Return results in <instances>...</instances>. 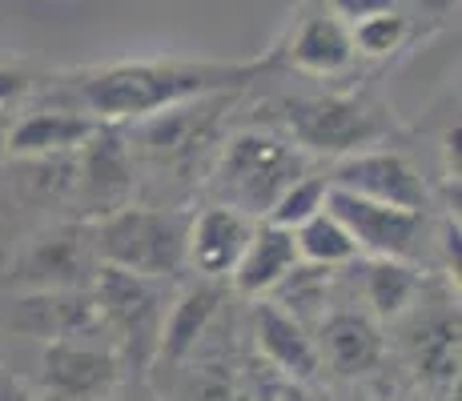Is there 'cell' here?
<instances>
[{"mask_svg":"<svg viewBox=\"0 0 462 401\" xmlns=\"http://www.w3.org/2000/svg\"><path fill=\"white\" fill-rule=\"evenodd\" d=\"M265 68L270 60H117L60 77V93L97 124H129L201 96L242 93Z\"/></svg>","mask_w":462,"mask_h":401,"instance_id":"obj_1","label":"cell"},{"mask_svg":"<svg viewBox=\"0 0 462 401\" xmlns=\"http://www.w3.org/2000/svg\"><path fill=\"white\" fill-rule=\"evenodd\" d=\"M310 173L306 153L290 137L265 129H242L221 141L217 160L209 169V193L213 205L237 209L254 221H265L273 201Z\"/></svg>","mask_w":462,"mask_h":401,"instance_id":"obj_2","label":"cell"},{"mask_svg":"<svg viewBox=\"0 0 462 401\" xmlns=\"http://www.w3.org/2000/svg\"><path fill=\"white\" fill-rule=\"evenodd\" d=\"M185 233H189V217L181 213L121 205V209L105 213L93 249L109 269L165 281L185 269Z\"/></svg>","mask_w":462,"mask_h":401,"instance_id":"obj_3","label":"cell"},{"mask_svg":"<svg viewBox=\"0 0 462 401\" xmlns=\"http://www.w3.org/2000/svg\"><path fill=\"white\" fill-rule=\"evenodd\" d=\"M282 121L290 129V141L301 153L318 157H350L378 145L386 137L390 121L378 105L354 93H326V96H294L282 105Z\"/></svg>","mask_w":462,"mask_h":401,"instance_id":"obj_4","label":"cell"},{"mask_svg":"<svg viewBox=\"0 0 462 401\" xmlns=\"http://www.w3.org/2000/svg\"><path fill=\"white\" fill-rule=\"evenodd\" d=\"M93 305L97 317H101V329H113L125 358L137 369H145L157 358V342H162V325L169 309L162 281L101 265L93 278Z\"/></svg>","mask_w":462,"mask_h":401,"instance_id":"obj_5","label":"cell"},{"mask_svg":"<svg viewBox=\"0 0 462 401\" xmlns=\"http://www.w3.org/2000/svg\"><path fill=\"white\" fill-rule=\"evenodd\" d=\"M326 209L342 221V229L350 233L358 257H382V261H411L422 249L426 237V213L414 209H394V205H378L354 193L330 189Z\"/></svg>","mask_w":462,"mask_h":401,"instance_id":"obj_6","label":"cell"},{"mask_svg":"<svg viewBox=\"0 0 462 401\" xmlns=\"http://www.w3.org/2000/svg\"><path fill=\"white\" fill-rule=\"evenodd\" d=\"M88 337V333H85ZM85 337H57L41 353L44 401H109L121 381V358Z\"/></svg>","mask_w":462,"mask_h":401,"instance_id":"obj_7","label":"cell"},{"mask_svg":"<svg viewBox=\"0 0 462 401\" xmlns=\"http://www.w3.org/2000/svg\"><path fill=\"white\" fill-rule=\"evenodd\" d=\"M330 189L354 193L378 205H394V209H426V185L419 177V169L406 157L390 153V149H362V153L342 157L337 165L326 173Z\"/></svg>","mask_w":462,"mask_h":401,"instance_id":"obj_8","label":"cell"},{"mask_svg":"<svg viewBox=\"0 0 462 401\" xmlns=\"http://www.w3.org/2000/svg\"><path fill=\"white\" fill-rule=\"evenodd\" d=\"M226 105H234V93L201 96V101L177 105V109H165V113H157V117H149L137 137L141 153L149 160H157V165H185V160H193L209 145Z\"/></svg>","mask_w":462,"mask_h":401,"instance_id":"obj_9","label":"cell"},{"mask_svg":"<svg viewBox=\"0 0 462 401\" xmlns=\"http://www.w3.org/2000/svg\"><path fill=\"white\" fill-rule=\"evenodd\" d=\"M314 350H318L322 369L330 365L337 378H366L386 358V337H382L378 321L370 314L334 309V314L318 317Z\"/></svg>","mask_w":462,"mask_h":401,"instance_id":"obj_10","label":"cell"},{"mask_svg":"<svg viewBox=\"0 0 462 401\" xmlns=\"http://www.w3.org/2000/svg\"><path fill=\"white\" fill-rule=\"evenodd\" d=\"M250 325H254L250 333H254V345H257V358L265 361V369L282 373V378L298 381V386L301 381H314L318 373H322L314 337H310V329L301 325L294 314H286L282 305L257 297Z\"/></svg>","mask_w":462,"mask_h":401,"instance_id":"obj_11","label":"cell"},{"mask_svg":"<svg viewBox=\"0 0 462 401\" xmlns=\"http://www.w3.org/2000/svg\"><path fill=\"white\" fill-rule=\"evenodd\" d=\"M257 221L245 217L226 205H209L198 217H189V233H185V265L201 273L206 281H226L234 273L237 257L245 253Z\"/></svg>","mask_w":462,"mask_h":401,"instance_id":"obj_12","label":"cell"},{"mask_svg":"<svg viewBox=\"0 0 462 401\" xmlns=\"http://www.w3.org/2000/svg\"><path fill=\"white\" fill-rule=\"evenodd\" d=\"M221 309H226V289H221V281L201 278L198 285L181 289L165 309L162 342H157V358L153 361H162V369L185 361L213 333V329H217Z\"/></svg>","mask_w":462,"mask_h":401,"instance_id":"obj_13","label":"cell"},{"mask_svg":"<svg viewBox=\"0 0 462 401\" xmlns=\"http://www.w3.org/2000/svg\"><path fill=\"white\" fill-rule=\"evenodd\" d=\"M286 60L294 68L310 77H342L354 68L358 52H354V41H350V24L337 21L326 5L318 8H306L298 16L294 32H290V44H286Z\"/></svg>","mask_w":462,"mask_h":401,"instance_id":"obj_14","label":"cell"},{"mask_svg":"<svg viewBox=\"0 0 462 401\" xmlns=\"http://www.w3.org/2000/svg\"><path fill=\"white\" fill-rule=\"evenodd\" d=\"M101 129L93 117L69 109V105H49V109L24 113L13 129H5V157H29V160H52L77 153L93 132Z\"/></svg>","mask_w":462,"mask_h":401,"instance_id":"obj_15","label":"cell"},{"mask_svg":"<svg viewBox=\"0 0 462 401\" xmlns=\"http://www.w3.org/2000/svg\"><path fill=\"white\" fill-rule=\"evenodd\" d=\"M81 189L93 205H101L105 213L121 209L133 193V149L121 132V124H101L81 149Z\"/></svg>","mask_w":462,"mask_h":401,"instance_id":"obj_16","label":"cell"},{"mask_svg":"<svg viewBox=\"0 0 462 401\" xmlns=\"http://www.w3.org/2000/svg\"><path fill=\"white\" fill-rule=\"evenodd\" d=\"M298 265H301V257H298L294 233L282 225H270V221H257L250 241H245V253L237 257L234 273H229V281H234L237 297L257 301V297H270Z\"/></svg>","mask_w":462,"mask_h":401,"instance_id":"obj_17","label":"cell"},{"mask_svg":"<svg viewBox=\"0 0 462 401\" xmlns=\"http://www.w3.org/2000/svg\"><path fill=\"white\" fill-rule=\"evenodd\" d=\"M16 309H21V329L44 333L49 342H57V337H85L93 329H101L93 293H81V289H44L24 297Z\"/></svg>","mask_w":462,"mask_h":401,"instance_id":"obj_18","label":"cell"},{"mask_svg":"<svg viewBox=\"0 0 462 401\" xmlns=\"http://www.w3.org/2000/svg\"><path fill=\"white\" fill-rule=\"evenodd\" d=\"M209 337L185 361L169 365L173 369L169 401H237L234 358H229V350H213Z\"/></svg>","mask_w":462,"mask_h":401,"instance_id":"obj_19","label":"cell"},{"mask_svg":"<svg viewBox=\"0 0 462 401\" xmlns=\"http://www.w3.org/2000/svg\"><path fill=\"white\" fill-rule=\"evenodd\" d=\"M422 278L406 261H366V305L374 321H398L419 301Z\"/></svg>","mask_w":462,"mask_h":401,"instance_id":"obj_20","label":"cell"},{"mask_svg":"<svg viewBox=\"0 0 462 401\" xmlns=\"http://www.w3.org/2000/svg\"><path fill=\"white\" fill-rule=\"evenodd\" d=\"M411 353L419 373H426L430 381H458V314L455 317H434L419 321L411 333Z\"/></svg>","mask_w":462,"mask_h":401,"instance_id":"obj_21","label":"cell"},{"mask_svg":"<svg viewBox=\"0 0 462 401\" xmlns=\"http://www.w3.org/2000/svg\"><path fill=\"white\" fill-rule=\"evenodd\" d=\"M21 273L44 289H77V273H85V241L49 237L29 253Z\"/></svg>","mask_w":462,"mask_h":401,"instance_id":"obj_22","label":"cell"},{"mask_svg":"<svg viewBox=\"0 0 462 401\" xmlns=\"http://www.w3.org/2000/svg\"><path fill=\"white\" fill-rule=\"evenodd\" d=\"M294 241H298V257L306 265H322V269H334V265H346L358 257L350 233L342 229V221L334 217L330 209H322L318 217H310L306 225L294 229Z\"/></svg>","mask_w":462,"mask_h":401,"instance_id":"obj_23","label":"cell"},{"mask_svg":"<svg viewBox=\"0 0 462 401\" xmlns=\"http://www.w3.org/2000/svg\"><path fill=\"white\" fill-rule=\"evenodd\" d=\"M326 197H330V181H326V177H318V173H301L298 181L290 185L278 201H273V209H270V217H265V221L294 233L298 225H306L310 217H318V213L326 209Z\"/></svg>","mask_w":462,"mask_h":401,"instance_id":"obj_24","label":"cell"},{"mask_svg":"<svg viewBox=\"0 0 462 401\" xmlns=\"http://www.w3.org/2000/svg\"><path fill=\"white\" fill-rule=\"evenodd\" d=\"M411 37V21H406L398 8H386V13H374L366 21L350 24V41L358 57H390L398 52Z\"/></svg>","mask_w":462,"mask_h":401,"instance_id":"obj_25","label":"cell"},{"mask_svg":"<svg viewBox=\"0 0 462 401\" xmlns=\"http://www.w3.org/2000/svg\"><path fill=\"white\" fill-rule=\"evenodd\" d=\"M242 401H314V397H310L298 381L282 378V373H273V369H262L250 378V389H245Z\"/></svg>","mask_w":462,"mask_h":401,"instance_id":"obj_26","label":"cell"},{"mask_svg":"<svg viewBox=\"0 0 462 401\" xmlns=\"http://www.w3.org/2000/svg\"><path fill=\"white\" fill-rule=\"evenodd\" d=\"M37 88V80L32 73H24V68H13V65H0V113L5 109H16V105L24 101V96Z\"/></svg>","mask_w":462,"mask_h":401,"instance_id":"obj_27","label":"cell"},{"mask_svg":"<svg viewBox=\"0 0 462 401\" xmlns=\"http://www.w3.org/2000/svg\"><path fill=\"white\" fill-rule=\"evenodd\" d=\"M398 0H330V13L337 16V21H346V24H358V21H366V16H374V13H386V8H394Z\"/></svg>","mask_w":462,"mask_h":401,"instance_id":"obj_28","label":"cell"},{"mask_svg":"<svg viewBox=\"0 0 462 401\" xmlns=\"http://www.w3.org/2000/svg\"><path fill=\"white\" fill-rule=\"evenodd\" d=\"M442 257H447V273L458 281V217L447 225V233H442Z\"/></svg>","mask_w":462,"mask_h":401,"instance_id":"obj_29","label":"cell"},{"mask_svg":"<svg viewBox=\"0 0 462 401\" xmlns=\"http://www.w3.org/2000/svg\"><path fill=\"white\" fill-rule=\"evenodd\" d=\"M0 401H44L41 394H32L29 386H21V381L13 378H0Z\"/></svg>","mask_w":462,"mask_h":401,"instance_id":"obj_30","label":"cell"},{"mask_svg":"<svg viewBox=\"0 0 462 401\" xmlns=\"http://www.w3.org/2000/svg\"><path fill=\"white\" fill-rule=\"evenodd\" d=\"M442 145H447V173L458 181V124L447 129V141H442Z\"/></svg>","mask_w":462,"mask_h":401,"instance_id":"obj_31","label":"cell"},{"mask_svg":"<svg viewBox=\"0 0 462 401\" xmlns=\"http://www.w3.org/2000/svg\"><path fill=\"white\" fill-rule=\"evenodd\" d=\"M0 157H5V124H0Z\"/></svg>","mask_w":462,"mask_h":401,"instance_id":"obj_32","label":"cell"},{"mask_svg":"<svg viewBox=\"0 0 462 401\" xmlns=\"http://www.w3.org/2000/svg\"><path fill=\"white\" fill-rule=\"evenodd\" d=\"M129 401H145V397H129Z\"/></svg>","mask_w":462,"mask_h":401,"instance_id":"obj_33","label":"cell"}]
</instances>
